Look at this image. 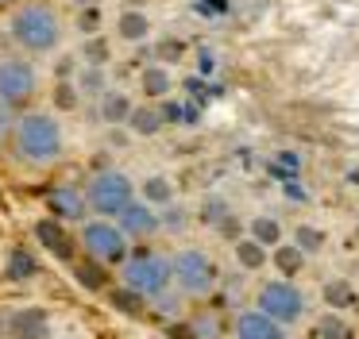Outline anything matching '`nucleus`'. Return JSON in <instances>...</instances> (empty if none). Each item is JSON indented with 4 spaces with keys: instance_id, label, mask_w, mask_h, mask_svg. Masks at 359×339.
I'll return each instance as SVG.
<instances>
[{
    "instance_id": "c85d7f7f",
    "label": "nucleus",
    "mask_w": 359,
    "mask_h": 339,
    "mask_svg": "<svg viewBox=\"0 0 359 339\" xmlns=\"http://www.w3.org/2000/svg\"><path fill=\"white\" fill-rule=\"evenodd\" d=\"M224 335V320L217 312H197L189 320V339H220Z\"/></svg>"
},
{
    "instance_id": "aec40b11",
    "label": "nucleus",
    "mask_w": 359,
    "mask_h": 339,
    "mask_svg": "<svg viewBox=\"0 0 359 339\" xmlns=\"http://www.w3.org/2000/svg\"><path fill=\"white\" fill-rule=\"evenodd\" d=\"M320 300H325L332 312H348V308L359 305V293L348 277H328V282L320 285Z\"/></svg>"
},
{
    "instance_id": "6e6552de",
    "label": "nucleus",
    "mask_w": 359,
    "mask_h": 339,
    "mask_svg": "<svg viewBox=\"0 0 359 339\" xmlns=\"http://www.w3.org/2000/svg\"><path fill=\"white\" fill-rule=\"evenodd\" d=\"M39 89V74L32 62L24 58H0V104H24L32 92Z\"/></svg>"
},
{
    "instance_id": "f257e3e1",
    "label": "nucleus",
    "mask_w": 359,
    "mask_h": 339,
    "mask_svg": "<svg viewBox=\"0 0 359 339\" xmlns=\"http://www.w3.org/2000/svg\"><path fill=\"white\" fill-rule=\"evenodd\" d=\"M12 146H16V154L24 162H32V166H50V162L62 154V146H66L62 123H58L50 112H24V116H16Z\"/></svg>"
},
{
    "instance_id": "9d476101",
    "label": "nucleus",
    "mask_w": 359,
    "mask_h": 339,
    "mask_svg": "<svg viewBox=\"0 0 359 339\" xmlns=\"http://www.w3.org/2000/svg\"><path fill=\"white\" fill-rule=\"evenodd\" d=\"M116 223L124 228L128 239H151L155 231H163V212H158V208H151L147 200H135V205L128 208Z\"/></svg>"
},
{
    "instance_id": "f3484780",
    "label": "nucleus",
    "mask_w": 359,
    "mask_h": 339,
    "mask_svg": "<svg viewBox=\"0 0 359 339\" xmlns=\"http://www.w3.org/2000/svg\"><path fill=\"white\" fill-rule=\"evenodd\" d=\"M140 197L147 200L151 208H158V212H163V208H170L174 200H178V185H174L166 174H147L140 181Z\"/></svg>"
},
{
    "instance_id": "4468645a",
    "label": "nucleus",
    "mask_w": 359,
    "mask_h": 339,
    "mask_svg": "<svg viewBox=\"0 0 359 339\" xmlns=\"http://www.w3.org/2000/svg\"><path fill=\"white\" fill-rule=\"evenodd\" d=\"M35 239H39L43 247H47L55 258H62V262H70L74 258V239L66 235V228L55 220V216H47V220H39L35 223Z\"/></svg>"
},
{
    "instance_id": "a19ab883",
    "label": "nucleus",
    "mask_w": 359,
    "mask_h": 339,
    "mask_svg": "<svg viewBox=\"0 0 359 339\" xmlns=\"http://www.w3.org/2000/svg\"><path fill=\"white\" fill-rule=\"evenodd\" d=\"M0 4H4V0H0Z\"/></svg>"
},
{
    "instance_id": "0eeeda50",
    "label": "nucleus",
    "mask_w": 359,
    "mask_h": 339,
    "mask_svg": "<svg viewBox=\"0 0 359 339\" xmlns=\"http://www.w3.org/2000/svg\"><path fill=\"white\" fill-rule=\"evenodd\" d=\"M255 308H263L266 316H274L282 328H294V324L305 316V293L297 289L290 277H274V282L259 285Z\"/></svg>"
},
{
    "instance_id": "20e7f679",
    "label": "nucleus",
    "mask_w": 359,
    "mask_h": 339,
    "mask_svg": "<svg viewBox=\"0 0 359 339\" xmlns=\"http://www.w3.org/2000/svg\"><path fill=\"white\" fill-rule=\"evenodd\" d=\"M135 185L128 174H120V170H97L93 177H89L86 185V197H89V208H93L101 220H112V216H124L128 208L135 205Z\"/></svg>"
},
{
    "instance_id": "423d86ee",
    "label": "nucleus",
    "mask_w": 359,
    "mask_h": 339,
    "mask_svg": "<svg viewBox=\"0 0 359 339\" xmlns=\"http://www.w3.org/2000/svg\"><path fill=\"white\" fill-rule=\"evenodd\" d=\"M81 247L89 258L104 262V266H124L128 262V235L120 223L112 220H86L81 223Z\"/></svg>"
},
{
    "instance_id": "5701e85b",
    "label": "nucleus",
    "mask_w": 359,
    "mask_h": 339,
    "mask_svg": "<svg viewBox=\"0 0 359 339\" xmlns=\"http://www.w3.org/2000/svg\"><path fill=\"white\" fill-rule=\"evenodd\" d=\"M355 331H351V324H348V316H340V312H320L317 316V324H313V339H351Z\"/></svg>"
},
{
    "instance_id": "58836bf2",
    "label": "nucleus",
    "mask_w": 359,
    "mask_h": 339,
    "mask_svg": "<svg viewBox=\"0 0 359 339\" xmlns=\"http://www.w3.org/2000/svg\"><path fill=\"white\" fill-rule=\"evenodd\" d=\"M78 4H81V8H89V4H101V0H78Z\"/></svg>"
},
{
    "instance_id": "39448f33",
    "label": "nucleus",
    "mask_w": 359,
    "mask_h": 339,
    "mask_svg": "<svg viewBox=\"0 0 359 339\" xmlns=\"http://www.w3.org/2000/svg\"><path fill=\"white\" fill-rule=\"evenodd\" d=\"M174 282L186 297H209L220 282V270L201 247H182L174 254Z\"/></svg>"
},
{
    "instance_id": "c756f323",
    "label": "nucleus",
    "mask_w": 359,
    "mask_h": 339,
    "mask_svg": "<svg viewBox=\"0 0 359 339\" xmlns=\"http://www.w3.org/2000/svg\"><path fill=\"white\" fill-rule=\"evenodd\" d=\"M109 300H112V308H116V312H124V316H143V308H147V297H140V293L128 289V285L112 289Z\"/></svg>"
},
{
    "instance_id": "b1692460",
    "label": "nucleus",
    "mask_w": 359,
    "mask_h": 339,
    "mask_svg": "<svg viewBox=\"0 0 359 339\" xmlns=\"http://www.w3.org/2000/svg\"><path fill=\"white\" fill-rule=\"evenodd\" d=\"M4 274H8L12 282H27V277H35V274H39V258H35V254L27 251V247H12Z\"/></svg>"
},
{
    "instance_id": "a211bd4d",
    "label": "nucleus",
    "mask_w": 359,
    "mask_h": 339,
    "mask_svg": "<svg viewBox=\"0 0 359 339\" xmlns=\"http://www.w3.org/2000/svg\"><path fill=\"white\" fill-rule=\"evenodd\" d=\"M232 258H236V266H240L243 274H259L263 266H271V251H266L263 243H255L251 235H243V239L232 243Z\"/></svg>"
},
{
    "instance_id": "393cba45",
    "label": "nucleus",
    "mask_w": 359,
    "mask_h": 339,
    "mask_svg": "<svg viewBox=\"0 0 359 339\" xmlns=\"http://www.w3.org/2000/svg\"><path fill=\"white\" fill-rule=\"evenodd\" d=\"M74 277H78L89 293H101L104 285H109V270H104V262H97V258L78 262V266H74Z\"/></svg>"
},
{
    "instance_id": "ddd939ff",
    "label": "nucleus",
    "mask_w": 359,
    "mask_h": 339,
    "mask_svg": "<svg viewBox=\"0 0 359 339\" xmlns=\"http://www.w3.org/2000/svg\"><path fill=\"white\" fill-rule=\"evenodd\" d=\"M140 92L155 104V100H166L174 92V69L163 66V62H147L140 69Z\"/></svg>"
},
{
    "instance_id": "f8f14e48",
    "label": "nucleus",
    "mask_w": 359,
    "mask_h": 339,
    "mask_svg": "<svg viewBox=\"0 0 359 339\" xmlns=\"http://www.w3.org/2000/svg\"><path fill=\"white\" fill-rule=\"evenodd\" d=\"M47 205L55 212V220H86L89 197H86V189H74V185H55L47 193Z\"/></svg>"
},
{
    "instance_id": "f03ea898",
    "label": "nucleus",
    "mask_w": 359,
    "mask_h": 339,
    "mask_svg": "<svg viewBox=\"0 0 359 339\" xmlns=\"http://www.w3.org/2000/svg\"><path fill=\"white\" fill-rule=\"evenodd\" d=\"M8 31L27 54H50L62 43V20H58L55 4H47V0H27V4H20L8 20Z\"/></svg>"
},
{
    "instance_id": "7c9ffc66",
    "label": "nucleus",
    "mask_w": 359,
    "mask_h": 339,
    "mask_svg": "<svg viewBox=\"0 0 359 339\" xmlns=\"http://www.w3.org/2000/svg\"><path fill=\"white\" fill-rule=\"evenodd\" d=\"M81 58H86V66H109L112 43L104 35H89L86 43H81Z\"/></svg>"
},
{
    "instance_id": "473e14b6",
    "label": "nucleus",
    "mask_w": 359,
    "mask_h": 339,
    "mask_svg": "<svg viewBox=\"0 0 359 339\" xmlns=\"http://www.w3.org/2000/svg\"><path fill=\"white\" fill-rule=\"evenodd\" d=\"M101 23H104V12L101 4H89V8H78V31L81 35H101Z\"/></svg>"
},
{
    "instance_id": "6ab92c4d",
    "label": "nucleus",
    "mask_w": 359,
    "mask_h": 339,
    "mask_svg": "<svg viewBox=\"0 0 359 339\" xmlns=\"http://www.w3.org/2000/svg\"><path fill=\"white\" fill-rule=\"evenodd\" d=\"M163 123H166L163 108L151 104V100H143V104H135L132 120H128V131H132L135 139H151V135H158V131H163Z\"/></svg>"
},
{
    "instance_id": "1a4fd4ad",
    "label": "nucleus",
    "mask_w": 359,
    "mask_h": 339,
    "mask_svg": "<svg viewBox=\"0 0 359 339\" xmlns=\"http://www.w3.org/2000/svg\"><path fill=\"white\" fill-rule=\"evenodd\" d=\"M290 328H282L263 308H240L232 320V339H286Z\"/></svg>"
},
{
    "instance_id": "72a5a7b5",
    "label": "nucleus",
    "mask_w": 359,
    "mask_h": 339,
    "mask_svg": "<svg viewBox=\"0 0 359 339\" xmlns=\"http://www.w3.org/2000/svg\"><path fill=\"white\" fill-rule=\"evenodd\" d=\"M182 54H186V43H182V39H158L155 43V58L163 62V66H174V62L182 58Z\"/></svg>"
},
{
    "instance_id": "cd10ccee",
    "label": "nucleus",
    "mask_w": 359,
    "mask_h": 339,
    "mask_svg": "<svg viewBox=\"0 0 359 339\" xmlns=\"http://www.w3.org/2000/svg\"><path fill=\"white\" fill-rule=\"evenodd\" d=\"M74 81H78V89L86 92V97H104V92H109L104 66H81V74L74 77Z\"/></svg>"
},
{
    "instance_id": "7ed1b4c3",
    "label": "nucleus",
    "mask_w": 359,
    "mask_h": 339,
    "mask_svg": "<svg viewBox=\"0 0 359 339\" xmlns=\"http://www.w3.org/2000/svg\"><path fill=\"white\" fill-rule=\"evenodd\" d=\"M120 274H124L128 289H135L140 297L155 300V297H163V293L170 289V282H174V258L143 247V251L128 254V262L120 266Z\"/></svg>"
},
{
    "instance_id": "c9c22d12",
    "label": "nucleus",
    "mask_w": 359,
    "mask_h": 339,
    "mask_svg": "<svg viewBox=\"0 0 359 339\" xmlns=\"http://www.w3.org/2000/svg\"><path fill=\"white\" fill-rule=\"evenodd\" d=\"M81 69H78V58L74 54H62V58L55 62V81H74Z\"/></svg>"
},
{
    "instance_id": "a878e982",
    "label": "nucleus",
    "mask_w": 359,
    "mask_h": 339,
    "mask_svg": "<svg viewBox=\"0 0 359 339\" xmlns=\"http://www.w3.org/2000/svg\"><path fill=\"white\" fill-rule=\"evenodd\" d=\"M81 97H86V92L78 89V81H55V89H50V104H55V112H78Z\"/></svg>"
},
{
    "instance_id": "2eb2a0df",
    "label": "nucleus",
    "mask_w": 359,
    "mask_h": 339,
    "mask_svg": "<svg viewBox=\"0 0 359 339\" xmlns=\"http://www.w3.org/2000/svg\"><path fill=\"white\" fill-rule=\"evenodd\" d=\"M132 112H135V104L124 89H109L104 97H97V116H101L109 127H124V123L132 120Z\"/></svg>"
},
{
    "instance_id": "4be33fe9",
    "label": "nucleus",
    "mask_w": 359,
    "mask_h": 339,
    "mask_svg": "<svg viewBox=\"0 0 359 339\" xmlns=\"http://www.w3.org/2000/svg\"><path fill=\"white\" fill-rule=\"evenodd\" d=\"M248 235L255 239V243H263L266 251H274V247H282V239H286V228H282L278 216H251Z\"/></svg>"
},
{
    "instance_id": "bb28decb",
    "label": "nucleus",
    "mask_w": 359,
    "mask_h": 339,
    "mask_svg": "<svg viewBox=\"0 0 359 339\" xmlns=\"http://www.w3.org/2000/svg\"><path fill=\"white\" fill-rule=\"evenodd\" d=\"M290 243H297L305 254H320V251H325V243H328V235H325V228H317V223H297Z\"/></svg>"
},
{
    "instance_id": "f704fd0d",
    "label": "nucleus",
    "mask_w": 359,
    "mask_h": 339,
    "mask_svg": "<svg viewBox=\"0 0 359 339\" xmlns=\"http://www.w3.org/2000/svg\"><path fill=\"white\" fill-rule=\"evenodd\" d=\"M228 216H232V208H228L220 197H209V200L201 205V220L209 223V228H220V223H224Z\"/></svg>"
},
{
    "instance_id": "9b49d317",
    "label": "nucleus",
    "mask_w": 359,
    "mask_h": 339,
    "mask_svg": "<svg viewBox=\"0 0 359 339\" xmlns=\"http://www.w3.org/2000/svg\"><path fill=\"white\" fill-rule=\"evenodd\" d=\"M8 335L12 339H50V316L47 308H20L8 316Z\"/></svg>"
},
{
    "instance_id": "2f4dec72",
    "label": "nucleus",
    "mask_w": 359,
    "mask_h": 339,
    "mask_svg": "<svg viewBox=\"0 0 359 339\" xmlns=\"http://www.w3.org/2000/svg\"><path fill=\"white\" fill-rule=\"evenodd\" d=\"M186 228H189V208H186V205H178V200H174L170 208H163V231L182 235Z\"/></svg>"
},
{
    "instance_id": "ea45409f",
    "label": "nucleus",
    "mask_w": 359,
    "mask_h": 339,
    "mask_svg": "<svg viewBox=\"0 0 359 339\" xmlns=\"http://www.w3.org/2000/svg\"><path fill=\"white\" fill-rule=\"evenodd\" d=\"M0 328H4V324H0Z\"/></svg>"
},
{
    "instance_id": "412c9836",
    "label": "nucleus",
    "mask_w": 359,
    "mask_h": 339,
    "mask_svg": "<svg viewBox=\"0 0 359 339\" xmlns=\"http://www.w3.org/2000/svg\"><path fill=\"white\" fill-rule=\"evenodd\" d=\"M305 262H309V254H305L297 243H282V247L271 251V266L278 270V277H290V282L305 270Z\"/></svg>"
},
{
    "instance_id": "e433bc0d",
    "label": "nucleus",
    "mask_w": 359,
    "mask_h": 339,
    "mask_svg": "<svg viewBox=\"0 0 359 339\" xmlns=\"http://www.w3.org/2000/svg\"><path fill=\"white\" fill-rule=\"evenodd\" d=\"M217 231H220V235H228V239H232V243H236V239H243V235H240V220H236V216H228V220L220 223Z\"/></svg>"
},
{
    "instance_id": "4c0bfd02",
    "label": "nucleus",
    "mask_w": 359,
    "mask_h": 339,
    "mask_svg": "<svg viewBox=\"0 0 359 339\" xmlns=\"http://www.w3.org/2000/svg\"><path fill=\"white\" fill-rule=\"evenodd\" d=\"M12 127H16V120L8 116V104H0V139H8Z\"/></svg>"
},
{
    "instance_id": "dca6fc26",
    "label": "nucleus",
    "mask_w": 359,
    "mask_h": 339,
    "mask_svg": "<svg viewBox=\"0 0 359 339\" xmlns=\"http://www.w3.org/2000/svg\"><path fill=\"white\" fill-rule=\"evenodd\" d=\"M116 39L128 46H140L151 39V15L140 12V8H124V12L116 15Z\"/></svg>"
}]
</instances>
